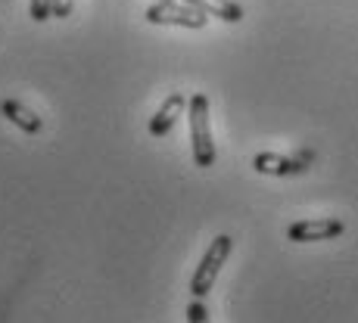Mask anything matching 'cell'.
Here are the masks:
<instances>
[{
  "label": "cell",
  "instance_id": "7a4b0ae2",
  "mask_svg": "<svg viewBox=\"0 0 358 323\" xmlns=\"http://www.w3.org/2000/svg\"><path fill=\"white\" fill-rule=\"evenodd\" d=\"M231 249H234V239L228 236V233H222V236L212 239V246L206 249L203 261L196 264L194 277H190V292H194L196 299H203V295L215 286V277H218V271H222V264L228 261Z\"/></svg>",
  "mask_w": 358,
  "mask_h": 323
},
{
  "label": "cell",
  "instance_id": "277c9868",
  "mask_svg": "<svg viewBox=\"0 0 358 323\" xmlns=\"http://www.w3.org/2000/svg\"><path fill=\"white\" fill-rule=\"evenodd\" d=\"M346 233V224L340 218H315V221H296L290 224L287 236L293 243H321V239H336Z\"/></svg>",
  "mask_w": 358,
  "mask_h": 323
},
{
  "label": "cell",
  "instance_id": "8992f818",
  "mask_svg": "<svg viewBox=\"0 0 358 323\" xmlns=\"http://www.w3.org/2000/svg\"><path fill=\"white\" fill-rule=\"evenodd\" d=\"M184 106H187V97L184 93H169V100L159 106V112L150 119V137H165L171 128H175L178 115L184 112Z\"/></svg>",
  "mask_w": 358,
  "mask_h": 323
},
{
  "label": "cell",
  "instance_id": "6da1fadb",
  "mask_svg": "<svg viewBox=\"0 0 358 323\" xmlns=\"http://www.w3.org/2000/svg\"><path fill=\"white\" fill-rule=\"evenodd\" d=\"M190 147H194V165L212 168L215 165V140L209 130V97L194 93L190 97Z\"/></svg>",
  "mask_w": 358,
  "mask_h": 323
},
{
  "label": "cell",
  "instance_id": "5b68a950",
  "mask_svg": "<svg viewBox=\"0 0 358 323\" xmlns=\"http://www.w3.org/2000/svg\"><path fill=\"white\" fill-rule=\"evenodd\" d=\"M308 159L312 156H302V159H287V156H278V153H259L252 159V168L259 174H271V177H293V174H302L308 168Z\"/></svg>",
  "mask_w": 358,
  "mask_h": 323
},
{
  "label": "cell",
  "instance_id": "52a82bcc",
  "mask_svg": "<svg viewBox=\"0 0 358 323\" xmlns=\"http://www.w3.org/2000/svg\"><path fill=\"white\" fill-rule=\"evenodd\" d=\"M0 115H3L6 121H13L16 128H22L25 134H38L41 128V115H34L29 106H22V103H16V100H3L0 103Z\"/></svg>",
  "mask_w": 358,
  "mask_h": 323
},
{
  "label": "cell",
  "instance_id": "9c48e42d",
  "mask_svg": "<svg viewBox=\"0 0 358 323\" xmlns=\"http://www.w3.org/2000/svg\"><path fill=\"white\" fill-rule=\"evenodd\" d=\"M53 16V0H31V19L34 22H47Z\"/></svg>",
  "mask_w": 358,
  "mask_h": 323
},
{
  "label": "cell",
  "instance_id": "3957f363",
  "mask_svg": "<svg viewBox=\"0 0 358 323\" xmlns=\"http://www.w3.org/2000/svg\"><path fill=\"white\" fill-rule=\"evenodd\" d=\"M143 19L150 25H181V29H194V31L206 29V22H209V16L203 10H196L190 3H175V0H169V3L156 0L153 6H147Z\"/></svg>",
  "mask_w": 358,
  "mask_h": 323
},
{
  "label": "cell",
  "instance_id": "ba28073f",
  "mask_svg": "<svg viewBox=\"0 0 358 323\" xmlns=\"http://www.w3.org/2000/svg\"><path fill=\"white\" fill-rule=\"evenodd\" d=\"M184 3L203 10L206 16H215L222 22H240L243 19V6L234 3V0H184Z\"/></svg>",
  "mask_w": 358,
  "mask_h": 323
},
{
  "label": "cell",
  "instance_id": "8fae6325",
  "mask_svg": "<svg viewBox=\"0 0 358 323\" xmlns=\"http://www.w3.org/2000/svg\"><path fill=\"white\" fill-rule=\"evenodd\" d=\"M53 16L57 19L72 16V0H53Z\"/></svg>",
  "mask_w": 358,
  "mask_h": 323
},
{
  "label": "cell",
  "instance_id": "30bf717a",
  "mask_svg": "<svg viewBox=\"0 0 358 323\" xmlns=\"http://www.w3.org/2000/svg\"><path fill=\"white\" fill-rule=\"evenodd\" d=\"M187 323H209V311L203 301H190L187 305Z\"/></svg>",
  "mask_w": 358,
  "mask_h": 323
},
{
  "label": "cell",
  "instance_id": "7c38bea8",
  "mask_svg": "<svg viewBox=\"0 0 358 323\" xmlns=\"http://www.w3.org/2000/svg\"><path fill=\"white\" fill-rule=\"evenodd\" d=\"M159 3H169V0H159Z\"/></svg>",
  "mask_w": 358,
  "mask_h": 323
}]
</instances>
